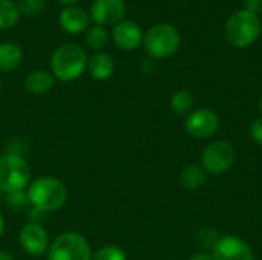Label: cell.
Listing matches in <instances>:
<instances>
[{"instance_id":"cell-1","label":"cell","mask_w":262,"mask_h":260,"mask_svg":"<svg viewBox=\"0 0 262 260\" xmlns=\"http://www.w3.org/2000/svg\"><path fill=\"white\" fill-rule=\"evenodd\" d=\"M26 198L37 211H57L68 201V188L57 178L40 176L28 185Z\"/></svg>"},{"instance_id":"cell-2","label":"cell","mask_w":262,"mask_h":260,"mask_svg":"<svg viewBox=\"0 0 262 260\" xmlns=\"http://www.w3.org/2000/svg\"><path fill=\"white\" fill-rule=\"evenodd\" d=\"M88 66V55L83 48L66 43L57 48L51 57V74L55 80L69 83L77 80Z\"/></svg>"},{"instance_id":"cell-3","label":"cell","mask_w":262,"mask_h":260,"mask_svg":"<svg viewBox=\"0 0 262 260\" xmlns=\"http://www.w3.org/2000/svg\"><path fill=\"white\" fill-rule=\"evenodd\" d=\"M261 32L258 15L241 9L232 14L226 23V38L233 48H249L256 41Z\"/></svg>"},{"instance_id":"cell-4","label":"cell","mask_w":262,"mask_h":260,"mask_svg":"<svg viewBox=\"0 0 262 260\" xmlns=\"http://www.w3.org/2000/svg\"><path fill=\"white\" fill-rule=\"evenodd\" d=\"M31 167L15 153H6L0 156V192L12 195L23 192L29 185Z\"/></svg>"},{"instance_id":"cell-5","label":"cell","mask_w":262,"mask_h":260,"mask_svg":"<svg viewBox=\"0 0 262 260\" xmlns=\"http://www.w3.org/2000/svg\"><path fill=\"white\" fill-rule=\"evenodd\" d=\"M143 44L152 58H167L178 51L181 37L178 29L172 25L158 23L146 32L143 37Z\"/></svg>"},{"instance_id":"cell-6","label":"cell","mask_w":262,"mask_h":260,"mask_svg":"<svg viewBox=\"0 0 262 260\" xmlns=\"http://www.w3.org/2000/svg\"><path fill=\"white\" fill-rule=\"evenodd\" d=\"M89 242L75 231H66L54 239L48 250V260H91Z\"/></svg>"},{"instance_id":"cell-7","label":"cell","mask_w":262,"mask_h":260,"mask_svg":"<svg viewBox=\"0 0 262 260\" xmlns=\"http://www.w3.org/2000/svg\"><path fill=\"white\" fill-rule=\"evenodd\" d=\"M235 149L227 141H213L201 153V167L206 173L221 175L235 162Z\"/></svg>"},{"instance_id":"cell-8","label":"cell","mask_w":262,"mask_h":260,"mask_svg":"<svg viewBox=\"0 0 262 260\" xmlns=\"http://www.w3.org/2000/svg\"><path fill=\"white\" fill-rule=\"evenodd\" d=\"M18 244L29 256L38 257L49 250V236L43 225L32 221L25 224L18 233Z\"/></svg>"},{"instance_id":"cell-9","label":"cell","mask_w":262,"mask_h":260,"mask_svg":"<svg viewBox=\"0 0 262 260\" xmlns=\"http://www.w3.org/2000/svg\"><path fill=\"white\" fill-rule=\"evenodd\" d=\"M184 127L190 136L206 139L218 132L220 118L212 109H196L187 115Z\"/></svg>"},{"instance_id":"cell-10","label":"cell","mask_w":262,"mask_h":260,"mask_svg":"<svg viewBox=\"0 0 262 260\" xmlns=\"http://www.w3.org/2000/svg\"><path fill=\"white\" fill-rule=\"evenodd\" d=\"M126 14L124 0H95L91 6V18L98 26H115Z\"/></svg>"},{"instance_id":"cell-11","label":"cell","mask_w":262,"mask_h":260,"mask_svg":"<svg viewBox=\"0 0 262 260\" xmlns=\"http://www.w3.org/2000/svg\"><path fill=\"white\" fill-rule=\"evenodd\" d=\"M213 260H255L250 247L236 236H224L210 251Z\"/></svg>"},{"instance_id":"cell-12","label":"cell","mask_w":262,"mask_h":260,"mask_svg":"<svg viewBox=\"0 0 262 260\" xmlns=\"http://www.w3.org/2000/svg\"><path fill=\"white\" fill-rule=\"evenodd\" d=\"M143 31L141 28L130 20H121L114 26L112 40L118 49L123 51H134L143 43Z\"/></svg>"},{"instance_id":"cell-13","label":"cell","mask_w":262,"mask_h":260,"mask_svg":"<svg viewBox=\"0 0 262 260\" xmlns=\"http://www.w3.org/2000/svg\"><path fill=\"white\" fill-rule=\"evenodd\" d=\"M58 25L64 32L75 35L88 28L89 15L80 6H66L58 15Z\"/></svg>"},{"instance_id":"cell-14","label":"cell","mask_w":262,"mask_h":260,"mask_svg":"<svg viewBox=\"0 0 262 260\" xmlns=\"http://www.w3.org/2000/svg\"><path fill=\"white\" fill-rule=\"evenodd\" d=\"M88 70L89 75L97 81H104L112 77L115 63L114 58L107 52H97L91 58H88Z\"/></svg>"},{"instance_id":"cell-15","label":"cell","mask_w":262,"mask_h":260,"mask_svg":"<svg viewBox=\"0 0 262 260\" xmlns=\"http://www.w3.org/2000/svg\"><path fill=\"white\" fill-rule=\"evenodd\" d=\"M54 84H55L54 75L46 70H34L28 74L25 78V89L34 95L46 93L48 90L54 87Z\"/></svg>"},{"instance_id":"cell-16","label":"cell","mask_w":262,"mask_h":260,"mask_svg":"<svg viewBox=\"0 0 262 260\" xmlns=\"http://www.w3.org/2000/svg\"><path fill=\"white\" fill-rule=\"evenodd\" d=\"M23 58V51L18 44L12 41L0 43V72L14 70Z\"/></svg>"},{"instance_id":"cell-17","label":"cell","mask_w":262,"mask_h":260,"mask_svg":"<svg viewBox=\"0 0 262 260\" xmlns=\"http://www.w3.org/2000/svg\"><path fill=\"white\" fill-rule=\"evenodd\" d=\"M206 170L201 166H187L180 175V184L184 190L193 192L204 185L206 182Z\"/></svg>"},{"instance_id":"cell-18","label":"cell","mask_w":262,"mask_h":260,"mask_svg":"<svg viewBox=\"0 0 262 260\" xmlns=\"http://www.w3.org/2000/svg\"><path fill=\"white\" fill-rule=\"evenodd\" d=\"M20 18L18 6L12 0H0V29H9Z\"/></svg>"},{"instance_id":"cell-19","label":"cell","mask_w":262,"mask_h":260,"mask_svg":"<svg viewBox=\"0 0 262 260\" xmlns=\"http://www.w3.org/2000/svg\"><path fill=\"white\" fill-rule=\"evenodd\" d=\"M107 40H109V34L106 31L104 26H92L86 31L84 34V41L86 44L91 48V49H95V51H100L103 49L106 44H107Z\"/></svg>"},{"instance_id":"cell-20","label":"cell","mask_w":262,"mask_h":260,"mask_svg":"<svg viewBox=\"0 0 262 260\" xmlns=\"http://www.w3.org/2000/svg\"><path fill=\"white\" fill-rule=\"evenodd\" d=\"M193 106V97L189 90H177L170 98V107L177 115H187Z\"/></svg>"},{"instance_id":"cell-21","label":"cell","mask_w":262,"mask_h":260,"mask_svg":"<svg viewBox=\"0 0 262 260\" xmlns=\"http://www.w3.org/2000/svg\"><path fill=\"white\" fill-rule=\"evenodd\" d=\"M91 260H127L126 253L117 245H104L92 253Z\"/></svg>"},{"instance_id":"cell-22","label":"cell","mask_w":262,"mask_h":260,"mask_svg":"<svg viewBox=\"0 0 262 260\" xmlns=\"http://www.w3.org/2000/svg\"><path fill=\"white\" fill-rule=\"evenodd\" d=\"M220 239L221 238L218 236V233L213 228H203L196 234V244H198V247H201L203 250H209V251H212L215 248V245L218 244Z\"/></svg>"},{"instance_id":"cell-23","label":"cell","mask_w":262,"mask_h":260,"mask_svg":"<svg viewBox=\"0 0 262 260\" xmlns=\"http://www.w3.org/2000/svg\"><path fill=\"white\" fill-rule=\"evenodd\" d=\"M18 11L25 15H37L45 9V0H18Z\"/></svg>"},{"instance_id":"cell-24","label":"cell","mask_w":262,"mask_h":260,"mask_svg":"<svg viewBox=\"0 0 262 260\" xmlns=\"http://www.w3.org/2000/svg\"><path fill=\"white\" fill-rule=\"evenodd\" d=\"M250 136L256 144L262 146V118L255 120L253 124L250 126Z\"/></svg>"},{"instance_id":"cell-25","label":"cell","mask_w":262,"mask_h":260,"mask_svg":"<svg viewBox=\"0 0 262 260\" xmlns=\"http://www.w3.org/2000/svg\"><path fill=\"white\" fill-rule=\"evenodd\" d=\"M244 8L246 11L258 15L259 12H262V0H244Z\"/></svg>"},{"instance_id":"cell-26","label":"cell","mask_w":262,"mask_h":260,"mask_svg":"<svg viewBox=\"0 0 262 260\" xmlns=\"http://www.w3.org/2000/svg\"><path fill=\"white\" fill-rule=\"evenodd\" d=\"M189 260H213L210 253H196L192 257H189Z\"/></svg>"},{"instance_id":"cell-27","label":"cell","mask_w":262,"mask_h":260,"mask_svg":"<svg viewBox=\"0 0 262 260\" xmlns=\"http://www.w3.org/2000/svg\"><path fill=\"white\" fill-rule=\"evenodd\" d=\"M0 260H14L12 256L9 253H5V251H0Z\"/></svg>"},{"instance_id":"cell-28","label":"cell","mask_w":262,"mask_h":260,"mask_svg":"<svg viewBox=\"0 0 262 260\" xmlns=\"http://www.w3.org/2000/svg\"><path fill=\"white\" fill-rule=\"evenodd\" d=\"M61 5H66V6H74V3H77L78 0H58Z\"/></svg>"},{"instance_id":"cell-29","label":"cell","mask_w":262,"mask_h":260,"mask_svg":"<svg viewBox=\"0 0 262 260\" xmlns=\"http://www.w3.org/2000/svg\"><path fill=\"white\" fill-rule=\"evenodd\" d=\"M3 231H5V221H3V216L0 215V238L3 236Z\"/></svg>"},{"instance_id":"cell-30","label":"cell","mask_w":262,"mask_h":260,"mask_svg":"<svg viewBox=\"0 0 262 260\" xmlns=\"http://www.w3.org/2000/svg\"><path fill=\"white\" fill-rule=\"evenodd\" d=\"M258 106H259V110H261V113H262V97L259 98V103H258Z\"/></svg>"},{"instance_id":"cell-31","label":"cell","mask_w":262,"mask_h":260,"mask_svg":"<svg viewBox=\"0 0 262 260\" xmlns=\"http://www.w3.org/2000/svg\"><path fill=\"white\" fill-rule=\"evenodd\" d=\"M0 89H2V78H0Z\"/></svg>"}]
</instances>
